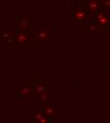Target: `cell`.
Returning a JSON list of instances; mask_svg holds the SVG:
<instances>
[{"label":"cell","instance_id":"8","mask_svg":"<svg viewBox=\"0 0 110 123\" xmlns=\"http://www.w3.org/2000/svg\"><path fill=\"white\" fill-rule=\"evenodd\" d=\"M37 91H38V93H44L45 87L42 86V85H38V86H37Z\"/></svg>","mask_w":110,"mask_h":123},{"label":"cell","instance_id":"14","mask_svg":"<svg viewBox=\"0 0 110 123\" xmlns=\"http://www.w3.org/2000/svg\"><path fill=\"white\" fill-rule=\"evenodd\" d=\"M89 29H90V30H95V29H96V27L92 26V27H89Z\"/></svg>","mask_w":110,"mask_h":123},{"label":"cell","instance_id":"7","mask_svg":"<svg viewBox=\"0 0 110 123\" xmlns=\"http://www.w3.org/2000/svg\"><path fill=\"white\" fill-rule=\"evenodd\" d=\"M46 113H47L48 116H51V115H53V108L47 107V109H46Z\"/></svg>","mask_w":110,"mask_h":123},{"label":"cell","instance_id":"10","mask_svg":"<svg viewBox=\"0 0 110 123\" xmlns=\"http://www.w3.org/2000/svg\"><path fill=\"white\" fill-rule=\"evenodd\" d=\"M104 7H107V8H109V0H105V1H104Z\"/></svg>","mask_w":110,"mask_h":123},{"label":"cell","instance_id":"6","mask_svg":"<svg viewBox=\"0 0 110 123\" xmlns=\"http://www.w3.org/2000/svg\"><path fill=\"white\" fill-rule=\"evenodd\" d=\"M21 93H22L23 95H28V94L30 93V89H29L28 87H23V88L21 89Z\"/></svg>","mask_w":110,"mask_h":123},{"label":"cell","instance_id":"9","mask_svg":"<svg viewBox=\"0 0 110 123\" xmlns=\"http://www.w3.org/2000/svg\"><path fill=\"white\" fill-rule=\"evenodd\" d=\"M27 26H28V21H22V22H21V27L26 28Z\"/></svg>","mask_w":110,"mask_h":123},{"label":"cell","instance_id":"11","mask_svg":"<svg viewBox=\"0 0 110 123\" xmlns=\"http://www.w3.org/2000/svg\"><path fill=\"white\" fill-rule=\"evenodd\" d=\"M39 122H40V123H47V120L46 119V118H45V117H42V118L39 120Z\"/></svg>","mask_w":110,"mask_h":123},{"label":"cell","instance_id":"2","mask_svg":"<svg viewBox=\"0 0 110 123\" xmlns=\"http://www.w3.org/2000/svg\"><path fill=\"white\" fill-rule=\"evenodd\" d=\"M85 17H86V14H85V12L84 11L78 10V11L75 12V18H76V20L81 21V20H84Z\"/></svg>","mask_w":110,"mask_h":123},{"label":"cell","instance_id":"13","mask_svg":"<svg viewBox=\"0 0 110 123\" xmlns=\"http://www.w3.org/2000/svg\"><path fill=\"white\" fill-rule=\"evenodd\" d=\"M47 98H48V97H47V95H46V94H43V95H42V100H46Z\"/></svg>","mask_w":110,"mask_h":123},{"label":"cell","instance_id":"3","mask_svg":"<svg viewBox=\"0 0 110 123\" xmlns=\"http://www.w3.org/2000/svg\"><path fill=\"white\" fill-rule=\"evenodd\" d=\"M88 8H89V10H90V11H92V12H96V11L99 9V3H98L96 0H91V1H89Z\"/></svg>","mask_w":110,"mask_h":123},{"label":"cell","instance_id":"1","mask_svg":"<svg viewBox=\"0 0 110 123\" xmlns=\"http://www.w3.org/2000/svg\"><path fill=\"white\" fill-rule=\"evenodd\" d=\"M97 20H98V22L100 23V25H102V26H104V25H106V24L108 23V18L106 17V15H105L104 13H103V12L98 14Z\"/></svg>","mask_w":110,"mask_h":123},{"label":"cell","instance_id":"4","mask_svg":"<svg viewBox=\"0 0 110 123\" xmlns=\"http://www.w3.org/2000/svg\"><path fill=\"white\" fill-rule=\"evenodd\" d=\"M36 38H37L38 40H40V41H44V40H46V39L47 38V32L45 31L38 32V33L36 34Z\"/></svg>","mask_w":110,"mask_h":123},{"label":"cell","instance_id":"5","mask_svg":"<svg viewBox=\"0 0 110 123\" xmlns=\"http://www.w3.org/2000/svg\"><path fill=\"white\" fill-rule=\"evenodd\" d=\"M27 41V35L26 34H19L17 37V42L19 43H23Z\"/></svg>","mask_w":110,"mask_h":123},{"label":"cell","instance_id":"12","mask_svg":"<svg viewBox=\"0 0 110 123\" xmlns=\"http://www.w3.org/2000/svg\"><path fill=\"white\" fill-rule=\"evenodd\" d=\"M42 117H42V115H41V114H37V115L35 116V118H36V119H39V120H40Z\"/></svg>","mask_w":110,"mask_h":123}]
</instances>
